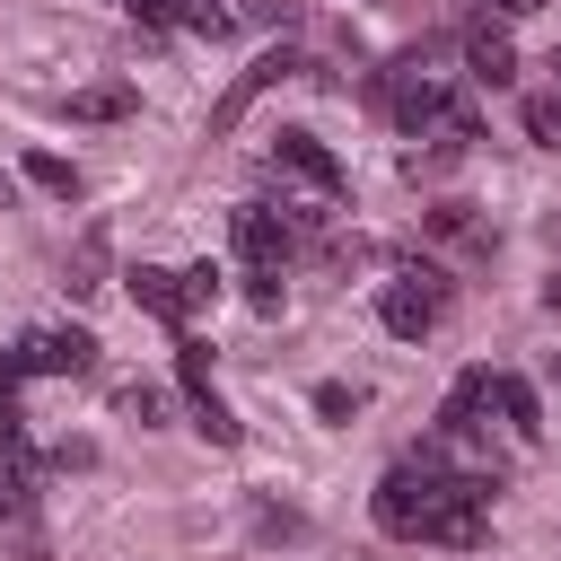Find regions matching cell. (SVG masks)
Here are the masks:
<instances>
[{"mask_svg": "<svg viewBox=\"0 0 561 561\" xmlns=\"http://www.w3.org/2000/svg\"><path fill=\"white\" fill-rule=\"evenodd\" d=\"M447 465H438V447H421L412 465H386V482L368 491V508H377V526L394 535V543H421L430 535V517H438V500H447Z\"/></svg>", "mask_w": 561, "mask_h": 561, "instance_id": "cell-1", "label": "cell"}, {"mask_svg": "<svg viewBox=\"0 0 561 561\" xmlns=\"http://www.w3.org/2000/svg\"><path fill=\"white\" fill-rule=\"evenodd\" d=\"M377 316H386V333L394 342H421V333H438V316H447V272H394L386 289H377Z\"/></svg>", "mask_w": 561, "mask_h": 561, "instance_id": "cell-2", "label": "cell"}, {"mask_svg": "<svg viewBox=\"0 0 561 561\" xmlns=\"http://www.w3.org/2000/svg\"><path fill=\"white\" fill-rule=\"evenodd\" d=\"M447 105H456V96H447L438 79H421V61H394V70H386V114H394V131L421 140L430 123H447Z\"/></svg>", "mask_w": 561, "mask_h": 561, "instance_id": "cell-3", "label": "cell"}, {"mask_svg": "<svg viewBox=\"0 0 561 561\" xmlns=\"http://www.w3.org/2000/svg\"><path fill=\"white\" fill-rule=\"evenodd\" d=\"M280 79H324V70H316L307 53H289V44H280V53H263V61H254V70H245V79H237L219 105H210V131H237V114H245L263 88H280Z\"/></svg>", "mask_w": 561, "mask_h": 561, "instance_id": "cell-4", "label": "cell"}, {"mask_svg": "<svg viewBox=\"0 0 561 561\" xmlns=\"http://www.w3.org/2000/svg\"><path fill=\"white\" fill-rule=\"evenodd\" d=\"M228 237H237L245 272H280V263H289V219H280L272 202H237V210H228Z\"/></svg>", "mask_w": 561, "mask_h": 561, "instance_id": "cell-5", "label": "cell"}, {"mask_svg": "<svg viewBox=\"0 0 561 561\" xmlns=\"http://www.w3.org/2000/svg\"><path fill=\"white\" fill-rule=\"evenodd\" d=\"M18 368H26V377H88V368H96V333H88V324L26 333V342H18Z\"/></svg>", "mask_w": 561, "mask_h": 561, "instance_id": "cell-6", "label": "cell"}, {"mask_svg": "<svg viewBox=\"0 0 561 561\" xmlns=\"http://www.w3.org/2000/svg\"><path fill=\"white\" fill-rule=\"evenodd\" d=\"M123 289H131V307H140V316H158V324H175V333L202 316V307H193V289H184V272H167V263H131V272H123Z\"/></svg>", "mask_w": 561, "mask_h": 561, "instance_id": "cell-7", "label": "cell"}, {"mask_svg": "<svg viewBox=\"0 0 561 561\" xmlns=\"http://www.w3.org/2000/svg\"><path fill=\"white\" fill-rule=\"evenodd\" d=\"M272 158H280V167H289L316 202H342V184H351V175H342V158H333L316 131H280V140H272Z\"/></svg>", "mask_w": 561, "mask_h": 561, "instance_id": "cell-8", "label": "cell"}, {"mask_svg": "<svg viewBox=\"0 0 561 561\" xmlns=\"http://www.w3.org/2000/svg\"><path fill=\"white\" fill-rule=\"evenodd\" d=\"M482 412H491V368H465V377L447 386V403H438V438H473Z\"/></svg>", "mask_w": 561, "mask_h": 561, "instance_id": "cell-9", "label": "cell"}, {"mask_svg": "<svg viewBox=\"0 0 561 561\" xmlns=\"http://www.w3.org/2000/svg\"><path fill=\"white\" fill-rule=\"evenodd\" d=\"M465 70H473L482 88H508V79H517V53H508V35H500V26H473V35H465Z\"/></svg>", "mask_w": 561, "mask_h": 561, "instance_id": "cell-10", "label": "cell"}, {"mask_svg": "<svg viewBox=\"0 0 561 561\" xmlns=\"http://www.w3.org/2000/svg\"><path fill=\"white\" fill-rule=\"evenodd\" d=\"M131 105H140V88H131V79H96V88H79V96H70V123H123Z\"/></svg>", "mask_w": 561, "mask_h": 561, "instance_id": "cell-11", "label": "cell"}, {"mask_svg": "<svg viewBox=\"0 0 561 561\" xmlns=\"http://www.w3.org/2000/svg\"><path fill=\"white\" fill-rule=\"evenodd\" d=\"M491 412H500L517 438H535V430H543V403H535V386H526V377H491Z\"/></svg>", "mask_w": 561, "mask_h": 561, "instance_id": "cell-12", "label": "cell"}, {"mask_svg": "<svg viewBox=\"0 0 561 561\" xmlns=\"http://www.w3.org/2000/svg\"><path fill=\"white\" fill-rule=\"evenodd\" d=\"M61 289H70V298H96V289H105V228H88V237L70 245V272H61Z\"/></svg>", "mask_w": 561, "mask_h": 561, "instance_id": "cell-13", "label": "cell"}, {"mask_svg": "<svg viewBox=\"0 0 561 561\" xmlns=\"http://www.w3.org/2000/svg\"><path fill=\"white\" fill-rule=\"evenodd\" d=\"M26 184H35V193H53V202H79V167H70V158H53V149H26Z\"/></svg>", "mask_w": 561, "mask_h": 561, "instance_id": "cell-14", "label": "cell"}, {"mask_svg": "<svg viewBox=\"0 0 561 561\" xmlns=\"http://www.w3.org/2000/svg\"><path fill=\"white\" fill-rule=\"evenodd\" d=\"M517 123H526L535 149H561V88H535V96L517 105Z\"/></svg>", "mask_w": 561, "mask_h": 561, "instance_id": "cell-15", "label": "cell"}, {"mask_svg": "<svg viewBox=\"0 0 561 561\" xmlns=\"http://www.w3.org/2000/svg\"><path fill=\"white\" fill-rule=\"evenodd\" d=\"M193 430H202V438H210V447H237V438H245V421H237V412H228V403H219V394H210V386H202V394H193Z\"/></svg>", "mask_w": 561, "mask_h": 561, "instance_id": "cell-16", "label": "cell"}, {"mask_svg": "<svg viewBox=\"0 0 561 561\" xmlns=\"http://www.w3.org/2000/svg\"><path fill=\"white\" fill-rule=\"evenodd\" d=\"M175 26H184V35H210V44H228V26H237V18H228L219 0H175Z\"/></svg>", "mask_w": 561, "mask_h": 561, "instance_id": "cell-17", "label": "cell"}, {"mask_svg": "<svg viewBox=\"0 0 561 561\" xmlns=\"http://www.w3.org/2000/svg\"><path fill=\"white\" fill-rule=\"evenodd\" d=\"M316 412H324V421H351V412H359V386L324 377V386H316Z\"/></svg>", "mask_w": 561, "mask_h": 561, "instance_id": "cell-18", "label": "cell"}, {"mask_svg": "<svg viewBox=\"0 0 561 561\" xmlns=\"http://www.w3.org/2000/svg\"><path fill=\"white\" fill-rule=\"evenodd\" d=\"M245 307L254 316H280V272H245Z\"/></svg>", "mask_w": 561, "mask_h": 561, "instance_id": "cell-19", "label": "cell"}, {"mask_svg": "<svg viewBox=\"0 0 561 561\" xmlns=\"http://www.w3.org/2000/svg\"><path fill=\"white\" fill-rule=\"evenodd\" d=\"M123 412H131V421H158L167 394H158V386H123Z\"/></svg>", "mask_w": 561, "mask_h": 561, "instance_id": "cell-20", "label": "cell"}, {"mask_svg": "<svg viewBox=\"0 0 561 561\" xmlns=\"http://www.w3.org/2000/svg\"><path fill=\"white\" fill-rule=\"evenodd\" d=\"M131 26H175V0H123Z\"/></svg>", "mask_w": 561, "mask_h": 561, "instance_id": "cell-21", "label": "cell"}, {"mask_svg": "<svg viewBox=\"0 0 561 561\" xmlns=\"http://www.w3.org/2000/svg\"><path fill=\"white\" fill-rule=\"evenodd\" d=\"M184 289H193V307H210V298H219V263H193V272H184Z\"/></svg>", "mask_w": 561, "mask_h": 561, "instance_id": "cell-22", "label": "cell"}, {"mask_svg": "<svg viewBox=\"0 0 561 561\" xmlns=\"http://www.w3.org/2000/svg\"><path fill=\"white\" fill-rule=\"evenodd\" d=\"M482 9H491V18H535L543 0H482Z\"/></svg>", "mask_w": 561, "mask_h": 561, "instance_id": "cell-23", "label": "cell"}, {"mask_svg": "<svg viewBox=\"0 0 561 561\" xmlns=\"http://www.w3.org/2000/svg\"><path fill=\"white\" fill-rule=\"evenodd\" d=\"M18 377H26V368H18V351H0V394H18Z\"/></svg>", "mask_w": 561, "mask_h": 561, "instance_id": "cell-24", "label": "cell"}, {"mask_svg": "<svg viewBox=\"0 0 561 561\" xmlns=\"http://www.w3.org/2000/svg\"><path fill=\"white\" fill-rule=\"evenodd\" d=\"M245 18H289V0H237Z\"/></svg>", "mask_w": 561, "mask_h": 561, "instance_id": "cell-25", "label": "cell"}, {"mask_svg": "<svg viewBox=\"0 0 561 561\" xmlns=\"http://www.w3.org/2000/svg\"><path fill=\"white\" fill-rule=\"evenodd\" d=\"M543 377H552V386H561V351H543Z\"/></svg>", "mask_w": 561, "mask_h": 561, "instance_id": "cell-26", "label": "cell"}, {"mask_svg": "<svg viewBox=\"0 0 561 561\" xmlns=\"http://www.w3.org/2000/svg\"><path fill=\"white\" fill-rule=\"evenodd\" d=\"M0 210H9V175H0Z\"/></svg>", "mask_w": 561, "mask_h": 561, "instance_id": "cell-27", "label": "cell"}, {"mask_svg": "<svg viewBox=\"0 0 561 561\" xmlns=\"http://www.w3.org/2000/svg\"><path fill=\"white\" fill-rule=\"evenodd\" d=\"M552 79H561V53H552Z\"/></svg>", "mask_w": 561, "mask_h": 561, "instance_id": "cell-28", "label": "cell"}, {"mask_svg": "<svg viewBox=\"0 0 561 561\" xmlns=\"http://www.w3.org/2000/svg\"><path fill=\"white\" fill-rule=\"evenodd\" d=\"M552 245H561V228H552Z\"/></svg>", "mask_w": 561, "mask_h": 561, "instance_id": "cell-29", "label": "cell"}]
</instances>
